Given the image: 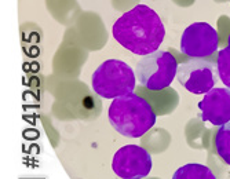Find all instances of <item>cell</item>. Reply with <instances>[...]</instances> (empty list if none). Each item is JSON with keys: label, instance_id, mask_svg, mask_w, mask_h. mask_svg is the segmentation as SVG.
Listing matches in <instances>:
<instances>
[{"label": "cell", "instance_id": "obj_9", "mask_svg": "<svg viewBox=\"0 0 230 179\" xmlns=\"http://www.w3.org/2000/svg\"><path fill=\"white\" fill-rule=\"evenodd\" d=\"M172 179H217V176L207 166L190 163L179 167L174 172Z\"/></svg>", "mask_w": 230, "mask_h": 179}, {"label": "cell", "instance_id": "obj_10", "mask_svg": "<svg viewBox=\"0 0 230 179\" xmlns=\"http://www.w3.org/2000/svg\"><path fill=\"white\" fill-rule=\"evenodd\" d=\"M215 150L221 160L230 166V121L219 127L215 135Z\"/></svg>", "mask_w": 230, "mask_h": 179}, {"label": "cell", "instance_id": "obj_2", "mask_svg": "<svg viewBox=\"0 0 230 179\" xmlns=\"http://www.w3.org/2000/svg\"><path fill=\"white\" fill-rule=\"evenodd\" d=\"M108 117L119 134L134 139L143 136L156 124V113L152 105L134 92L113 99Z\"/></svg>", "mask_w": 230, "mask_h": 179}, {"label": "cell", "instance_id": "obj_3", "mask_svg": "<svg viewBox=\"0 0 230 179\" xmlns=\"http://www.w3.org/2000/svg\"><path fill=\"white\" fill-rule=\"evenodd\" d=\"M135 70L120 59H108L92 73L91 87L101 98L114 99L135 90Z\"/></svg>", "mask_w": 230, "mask_h": 179}, {"label": "cell", "instance_id": "obj_11", "mask_svg": "<svg viewBox=\"0 0 230 179\" xmlns=\"http://www.w3.org/2000/svg\"><path fill=\"white\" fill-rule=\"evenodd\" d=\"M217 69L218 76L222 84L226 85V88H230V48L221 50L217 58Z\"/></svg>", "mask_w": 230, "mask_h": 179}, {"label": "cell", "instance_id": "obj_1", "mask_svg": "<svg viewBox=\"0 0 230 179\" xmlns=\"http://www.w3.org/2000/svg\"><path fill=\"white\" fill-rule=\"evenodd\" d=\"M112 33L120 45L136 55L157 51L165 37L164 23L158 14L146 4H138L113 23Z\"/></svg>", "mask_w": 230, "mask_h": 179}, {"label": "cell", "instance_id": "obj_7", "mask_svg": "<svg viewBox=\"0 0 230 179\" xmlns=\"http://www.w3.org/2000/svg\"><path fill=\"white\" fill-rule=\"evenodd\" d=\"M218 32L207 22H194L189 25L180 37V51L190 58L211 57L218 50Z\"/></svg>", "mask_w": 230, "mask_h": 179}, {"label": "cell", "instance_id": "obj_5", "mask_svg": "<svg viewBox=\"0 0 230 179\" xmlns=\"http://www.w3.org/2000/svg\"><path fill=\"white\" fill-rule=\"evenodd\" d=\"M176 79L189 92L201 95L207 94L215 87L219 76L215 63L204 58H192L179 63Z\"/></svg>", "mask_w": 230, "mask_h": 179}, {"label": "cell", "instance_id": "obj_6", "mask_svg": "<svg viewBox=\"0 0 230 179\" xmlns=\"http://www.w3.org/2000/svg\"><path fill=\"white\" fill-rule=\"evenodd\" d=\"M152 156L138 145H126L113 156L112 170L121 179H143L152 171Z\"/></svg>", "mask_w": 230, "mask_h": 179}, {"label": "cell", "instance_id": "obj_8", "mask_svg": "<svg viewBox=\"0 0 230 179\" xmlns=\"http://www.w3.org/2000/svg\"><path fill=\"white\" fill-rule=\"evenodd\" d=\"M200 119L212 125L226 124L230 121V88H212L199 102Z\"/></svg>", "mask_w": 230, "mask_h": 179}, {"label": "cell", "instance_id": "obj_12", "mask_svg": "<svg viewBox=\"0 0 230 179\" xmlns=\"http://www.w3.org/2000/svg\"><path fill=\"white\" fill-rule=\"evenodd\" d=\"M227 47L230 48V35H229V39H227Z\"/></svg>", "mask_w": 230, "mask_h": 179}, {"label": "cell", "instance_id": "obj_4", "mask_svg": "<svg viewBox=\"0 0 230 179\" xmlns=\"http://www.w3.org/2000/svg\"><path fill=\"white\" fill-rule=\"evenodd\" d=\"M178 62L168 51L157 50L138 61L135 75L139 84L150 91H161L170 87L176 77Z\"/></svg>", "mask_w": 230, "mask_h": 179}]
</instances>
